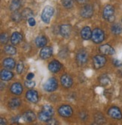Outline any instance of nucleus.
<instances>
[{
  "label": "nucleus",
  "mask_w": 122,
  "mask_h": 125,
  "mask_svg": "<svg viewBox=\"0 0 122 125\" xmlns=\"http://www.w3.org/2000/svg\"><path fill=\"white\" fill-rule=\"evenodd\" d=\"M62 5L66 8H70L74 5L73 0H62Z\"/></svg>",
  "instance_id": "nucleus-29"
},
{
  "label": "nucleus",
  "mask_w": 122,
  "mask_h": 125,
  "mask_svg": "<svg viewBox=\"0 0 122 125\" xmlns=\"http://www.w3.org/2000/svg\"><path fill=\"white\" fill-rule=\"evenodd\" d=\"M47 123L48 124H57V121L54 120V119H50V120H48V121H47Z\"/></svg>",
  "instance_id": "nucleus-37"
},
{
  "label": "nucleus",
  "mask_w": 122,
  "mask_h": 125,
  "mask_svg": "<svg viewBox=\"0 0 122 125\" xmlns=\"http://www.w3.org/2000/svg\"><path fill=\"white\" fill-rule=\"evenodd\" d=\"M48 41L46 37L43 36V35H39L36 39V44L39 48H42L46 45Z\"/></svg>",
  "instance_id": "nucleus-21"
},
{
  "label": "nucleus",
  "mask_w": 122,
  "mask_h": 125,
  "mask_svg": "<svg viewBox=\"0 0 122 125\" xmlns=\"http://www.w3.org/2000/svg\"><path fill=\"white\" fill-rule=\"evenodd\" d=\"M28 23H29V24H30V26H33L36 25V21L34 20L33 17H31V18H30V19L28 20Z\"/></svg>",
  "instance_id": "nucleus-35"
},
{
  "label": "nucleus",
  "mask_w": 122,
  "mask_h": 125,
  "mask_svg": "<svg viewBox=\"0 0 122 125\" xmlns=\"http://www.w3.org/2000/svg\"><path fill=\"white\" fill-rule=\"evenodd\" d=\"M81 35L82 39H85V40H88L92 37V32L91 30L90 29V27L88 26H86V27L83 28L82 30L81 31Z\"/></svg>",
  "instance_id": "nucleus-18"
},
{
  "label": "nucleus",
  "mask_w": 122,
  "mask_h": 125,
  "mask_svg": "<svg viewBox=\"0 0 122 125\" xmlns=\"http://www.w3.org/2000/svg\"><path fill=\"white\" fill-rule=\"evenodd\" d=\"M0 40H1V42L2 44H5L8 42V35L5 34V33H2L1 35V37H0Z\"/></svg>",
  "instance_id": "nucleus-32"
},
{
  "label": "nucleus",
  "mask_w": 122,
  "mask_h": 125,
  "mask_svg": "<svg viewBox=\"0 0 122 125\" xmlns=\"http://www.w3.org/2000/svg\"><path fill=\"white\" fill-rule=\"evenodd\" d=\"M13 77V73L8 70H2L1 72V79L2 81H9Z\"/></svg>",
  "instance_id": "nucleus-23"
},
{
  "label": "nucleus",
  "mask_w": 122,
  "mask_h": 125,
  "mask_svg": "<svg viewBox=\"0 0 122 125\" xmlns=\"http://www.w3.org/2000/svg\"><path fill=\"white\" fill-rule=\"evenodd\" d=\"M20 105V100L18 98H14L9 102V106L11 109H16Z\"/></svg>",
  "instance_id": "nucleus-25"
},
{
  "label": "nucleus",
  "mask_w": 122,
  "mask_h": 125,
  "mask_svg": "<svg viewBox=\"0 0 122 125\" xmlns=\"http://www.w3.org/2000/svg\"><path fill=\"white\" fill-rule=\"evenodd\" d=\"M88 53L86 50L81 49L77 53L76 60H77V62L79 65H81V66L84 65L85 62L88 61Z\"/></svg>",
  "instance_id": "nucleus-6"
},
{
  "label": "nucleus",
  "mask_w": 122,
  "mask_h": 125,
  "mask_svg": "<svg viewBox=\"0 0 122 125\" xmlns=\"http://www.w3.org/2000/svg\"><path fill=\"white\" fill-rule=\"evenodd\" d=\"M108 113L112 118H115L117 120H120L122 118V114L120 109L117 108V107H112V108H110Z\"/></svg>",
  "instance_id": "nucleus-10"
},
{
  "label": "nucleus",
  "mask_w": 122,
  "mask_h": 125,
  "mask_svg": "<svg viewBox=\"0 0 122 125\" xmlns=\"http://www.w3.org/2000/svg\"><path fill=\"white\" fill-rule=\"evenodd\" d=\"M60 82H61L62 85L66 88L70 87L72 85V83H73L72 78L69 75H63L60 78Z\"/></svg>",
  "instance_id": "nucleus-13"
},
{
  "label": "nucleus",
  "mask_w": 122,
  "mask_h": 125,
  "mask_svg": "<svg viewBox=\"0 0 122 125\" xmlns=\"http://www.w3.org/2000/svg\"><path fill=\"white\" fill-rule=\"evenodd\" d=\"M100 82L102 85H106L109 82V78L107 75H102L100 78Z\"/></svg>",
  "instance_id": "nucleus-31"
},
{
  "label": "nucleus",
  "mask_w": 122,
  "mask_h": 125,
  "mask_svg": "<svg viewBox=\"0 0 122 125\" xmlns=\"http://www.w3.org/2000/svg\"><path fill=\"white\" fill-rule=\"evenodd\" d=\"M54 115V109L51 106L47 105L42 108L41 111L39 114V119L41 121L47 122L48 120L51 118Z\"/></svg>",
  "instance_id": "nucleus-1"
},
{
  "label": "nucleus",
  "mask_w": 122,
  "mask_h": 125,
  "mask_svg": "<svg viewBox=\"0 0 122 125\" xmlns=\"http://www.w3.org/2000/svg\"><path fill=\"white\" fill-rule=\"evenodd\" d=\"M5 51L6 53L8 54H10V55H14L16 53L17 51H16V48L11 45H7L5 48Z\"/></svg>",
  "instance_id": "nucleus-28"
},
{
  "label": "nucleus",
  "mask_w": 122,
  "mask_h": 125,
  "mask_svg": "<svg viewBox=\"0 0 122 125\" xmlns=\"http://www.w3.org/2000/svg\"><path fill=\"white\" fill-rule=\"evenodd\" d=\"M60 34L62 35V36L64 38H68L69 37V35L71 34V26L68 24H64L60 26Z\"/></svg>",
  "instance_id": "nucleus-14"
},
{
  "label": "nucleus",
  "mask_w": 122,
  "mask_h": 125,
  "mask_svg": "<svg viewBox=\"0 0 122 125\" xmlns=\"http://www.w3.org/2000/svg\"><path fill=\"white\" fill-rule=\"evenodd\" d=\"M106 59L102 55H97L93 57V66L95 69H100L106 64Z\"/></svg>",
  "instance_id": "nucleus-7"
},
{
  "label": "nucleus",
  "mask_w": 122,
  "mask_h": 125,
  "mask_svg": "<svg viewBox=\"0 0 122 125\" xmlns=\"http://www.w3.org/2000/svg\"><path fill=\"white\" fill-rule=\"evenodd\" d=\"M33 77H34V74L33 73H29L27 75V80H31Z\"/></svg>",
  "instance_id": "nucleus-38"
},
{
  "label": "nucleus",
  "mask_w": 122,
  "mask_h": 125,
  "mask_svg": "<svg viewBox=\"0 0 122 125\" xmlns=\"http://www.w3.org/2000/svg\"><path fill=\"white\" fill-rule=\"evenodd\" d=\"M0 121H1V125H5L6 124V121L3 118H1Z\"/></svg>",
  "instance_id": "nucleus-40"
},
{
  "label": "nucleus",
  "mask_w": 122,
  "mask_h": 125,
  "mask_svg": "<svg viewBox=\"0 0 122 125\" xmlns=\"http://www.w3.org/2000/svg\"><path fill=\"white\" fill-rule=\"evenodd\" d=\"M35 85H36L35 82H32V81H31V80H28V81L25 82V86L28 88H32L35 87Z\"/></svg>",
  "instance_id": "nucleus-33"
},
{
  "label": "nucleus",
  "mask_w": 122,
  "mask_h": 125,
  "mask_svg": "<svg viewBox=\"0 0 122 125\" xmlns=\"http://www.w3.org/2000/svg\"><path fill=\"white\" fill-rule=\"evenodd\" d=\"M77 1H78V3H80V4H84V3H85V2H88V0H77Z\"/></svg>",
  "instance_id": "nucleus-39"
},
{
  "label": "nucleus",
  "mask_w": 122,
  "mask_h": 125,
  "mask_svg": "<svg viewBox=\"0 0 122 125\" xmlns=\"http://www.w3.org/2000/svg\"><path fill=\"white\" fill-rule=\"evenodd\" d=\"M23 70V62H20L17 65V72L18 74H20L22 73Z\"/></svg>",
  "instance_id": "nucleus-34"
},
{
  "label": "nucleus",
  "mask_w": 122,
  "mask_h": 125,
  "mask_svg": "<svg viewBox=\"0 0 122 125\" xmlns=\"http://www.w3.org/2000/svg\"><path fill=\"white\" fill-rule=\"evenodd\" d=\"M21 17H22V14H20L19 12H17V11L11 15V18L15 22H18L20 21L21 19Z\"/></svg>",
  "instance_id": "nucleus-30"
},
{
  "label": "nucleus",
  "mask_w": 122,
  "mask_h": 125,
  "mask_svg": "<svg viewBox=\"0 0 122 125\" xmlns=\"http://www.w3.org/2000/svg\"><path fill=\"white\" fill-rule=\"evenodd\" d=\"M53 53V50L51 47H44L40 51V57L43 60L48 59Z\"/></svg>",
  "instance_id": "nucleus-12"
},
{
  "label": "nucleus",
  "mask_w": 122,
  "mask_h": 125,
  "mask_svg": "<svg viewBox=\"0 0 122 125\" xmlns=\"http://www.w3.org/2000/svg\"><path fill=\"white\" fill-rule=\"evenodd\" d=\"M22 118L25 121H27V122H32L35 119H36V115L32 112H25L23 116H22Z\"/></svg>",
  "instance_id": "nucleus-20"
},
{
  "label": "nucleus",
  "mask_w": 122,
  "mask_h": 125,
  "mask_svg": "<svg viewBox=\"0 0 122 125\" xmlns=\"http://www.w3.org/2000/svg\"><path fill=\"white\" fill-rule=\"evenodd\" d=\"M112 32L115 34V35H118L122 31V27L121 26L119 23H115L112 26Z\"/></svg>",
  "instance_id": "nucleus-27"
},
{
  "label": "nucleus",
  "mask_w": 122,
  "mask_h": 125,
  "mask_svg": "<svg viewBox=\"0 0 122 125\" xmlns=\"http://www.w3.org/2000/svg\"><path fill=\"white\" fill-rule=\"evenodd\" d=\"M26 97L27 99L34 103H36L39 100V96L37 91H34V90H30L26 94Z\"/></svg>",
  "instance_id": "nucleus-11"
},
{
  "label": "nucleus",
  "mask_w": 122,
  "mask_h": 125,
  "mask_svg": "<svg viewBox=\"0 0 122 125\" xmlns=\"http://www.w3.org/2000/svg\"><path fill=\"white\" fill-rule=\"evenodd\" d=\"M91 38H92V40L93 42L99 44V43H101L104 40L105 35H104V32H102V30H100L99 28H96L92 32V37Z\"/></svg>",
  "instance_id": "nucleus-3"
},
{
  "label": "nucleus",
  "mask_w": 122,
  "mask_h": 125,
  "mask_svg": "<svg viewBox=\"0 0 122 125\" xmlns=\"http://www.w3.org/2000/svg\"><path fill=\"white\" fill-rule=\"evenodd\" d=\"M58 87L57 80L54 78H51L44 84V89L48 92L54 91Z\"/></svg>",
  "instance_id": "nucleus-5"
},
{
  "label": "nucleus",
  "mask_w": 122,
  "mask_h": 125,
  "mask_svg": "<svg viewBox=\"0 0 122 125\" xmlns=\"http://www.w3.org/2000/svg\"><path fill=\"white\" fill-rule=\"evenodd\" d=\"M114 13H115L114 8L110 5H108L104 8V9H103V17L106 20L110 22H112L115 20Z\"/></svg>",
  "instance_id": "nucleus-2"
},
{
  "label": "nucleus",
  "mask_w": 122,
  "mask_h": 125,
  "mask_svg": "<svg viewBox=\"0 0 122 125\" xmlns=\"http://www.w3.org/2000/svg\"><path fill=\"white\" fill-rule=\"evenodd\" d=\"M3 66L8 69H12L15 66V62L12 58H6L3 61Z\"/></svg>",
  "instance_id": "nucleus-22"
},
{
  "label": "nucleus",
  "mask_w": 122,
  "mask_h": 125,
  "mask_svg": "<svg viewBox=\"0 0 122 125\" xmlns=\"http://www.w3.org/2000/svg\"><path fill=\"white\" fill-rule=\"evenodd\" d=\"M58 112L62 117H70L72 115V109L69 105H62L59 108Z\"/></svg>",
  "instance_id": "nucleus-9"
},
{
  "label": "nucleus",
  "mask_w": 122,
  "mask_h": 125,
  "mask_svg": "<svg viewBox=\"0 0 122 125\" xmlns=\"http://www.w3.org/2000/svg\"><path fill=\"white\" fill-rule=\"evenodd\" d=\"M22 17L24 19H27L29 20L30 18L33 17V12L32 10H30V8H25L22 12Z\"/></svg>",
  "instance_id": "nucleus-24"
},
{
  "label": "nucleus",
  "mask_w": 122,
  "mask_h": 125,
  "mask_svg": "<svg viewBox=\"0 0 122 125\" xmlns=\"http://www.w3.org/2000/svg\"><path fill=\"white\" fill-rule=\"evenodd\" d=\"M11 91L15 95H20L23 92V87L20 83H14L11 87Z\"/></svg>",
  "instance_id": "nucleus-17"
},
{
  "label": "nucleus",
  "mask_w": 122,
  "mask_h": 125,
  "mask_svg": "<svg viewBox=\"0 0 122 125\" xmlns=\"http://www.w3.org/2000/svg\"><path fill=\"white\" fill-rule=\"evenodd\" d=\"M100 51L104 55H112L115 53V50L109 44H103V45L100 46Z\"/></svg>",
  "instance_id": "nucleus-15"
},
{
  "label": "nucleus",
  "mask_w": 122,
  "mask_h": 125,
  "mask_svg": "<svg viewBox=\"0 0 122 125\" xmlns=\"http://www.w3.org/2000/svg\"><path fill=\"white\" fill-rule=\"evenodd\" d=\"M20 7V0H13L11 5L10 6V9L13 11H16L18 10V8Z\"/></svg>",
  "instance_id": "nucleus-26"
},
{
  "label": "nucleus",
  "mask_w": 122,
  "mask_h": 125,
  "mask_svg": "<svg viewBox=\"0 0 122 125\" xmlns=\"http://www.w3.org/2000/svg\"><path fill=\"white\" fill-rule=\"evenodd\" d=\"M48 69L51 72L53 73H58L61 69V64H60V62L57 60H53L49 63Z\"/></svg>",
  "instance_id": "nucleus-16"
},
{
  "label": "nucleus",
  "mask_w": 122,
  "mask_h": 125,
  "mask_svg": "<svg viewBox=\"0 0 122 125\" xmlns=\"http://www.w3.org/2000/svg\"><path fill=\"white\" fill-rule=\"evenodd\" d=\"M23 39V37H22V35L19 32H14L11 35V42L13 44H14V45H16V44H19Z\"/></svg>",
  "instance_id": "nucleus-19"
},
{
  "label": "nucleus",
  "mask_w": 122,
  "mask_h": 125,
  "mask_svg": "<svg viewBox=\"0 0 122 125\" xmlns=\"http://www.w3.org/2000/svg\"><path fill=\"white\" fill-rule=\"evenodd\" d=\"M113 62H114V64L116 66H121V62L118 60H115L114 61H113Z\"/></svg>",
  "instance_id": "nucleus-36"
},
{
  "label": "nucleus",
  "mask_w": 122,
  "mask_h": 125,
  "mask_svg": "<svg viewBox=\"0 0 122 125\" xmlns=\"http://www.w3.org/2000/svg\"><path fill=\"white\" fill-rule=\"evenodd\" d=\"M53 14H54V8L51 6H46L41 13V19L45 23H48Z\"/></svg>",
  "instance_id": "nucleus-4"
},
{
  "label": "nucleus",
  "mask_w": 122,
  "mask_h": 125,
  "mask_svg": "<svg viewBox=\"0 0 122 125\" xmlns=\"http://www.w3.org/2000/svg\"><path fill=\"white\" fill-rule=\"evenodd\" d=\"M93 14V8L91 5H84L81 10V15L84 18H89Z\"/></svg>",
  "instance_id": "nucleus-8"
}]
</instances>
